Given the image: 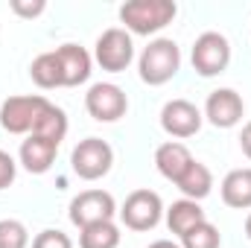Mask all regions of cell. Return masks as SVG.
I'll use <instances>...</instances> for the list:
<instances>
[{
	"instance_id": "1",
	"label": "cell",
	"mask_w": 251,
	"mask_h": 248,
	"mask_svg": "<svg viewBox=\"0 0 251 248\" xmlns=\"http://www.w3.org/2000/svg\"><path fill=\"white\" fill-rule=\"evenodd\" d=\"M176 15L178 6L173 0H128L120 6V21L128 35H155L173 24Z\"/></svg>"
},
{
	"instance_id": "2",
	"label": "cell",
	"mask_w": 251,
	"mask_h": 248,
	"mask_svg": "<svg viewBox=\"0 0 251 248\" xmlns=\"http://www.w3.org/2000/svg\"><path fill=\"white\" fill-rule=\"evenodd\" d=\"M178 70H181V50L173 38H152L137 59L140 79L152 88L167 85Z\"/></svg>"
},
{
	"instance_id": "3",
	"label": "cell",
	"mask_w": 251,
	"mask_h": 248,
	"mask_svg": "<svg viewBox=\"0 0 251 248\" xmlns=\"http://www.w3.org/2000/svg\"><path fill=\"white\" fill-rule=\"evenodd\" d=\"M70 167L82 181H100L114 167V149L102 137H85L70 152Z\"/></svg>"
},
{
	"instance_id": "4",
	"label": "cell",
	"mask_w": 251,
	"mask_h": 248,
	"mask_svg": "<svg viewBox=\"0 0 251 248\" xmlns=\"http://www.w3.org/2000/svg\"><path fill=\"white\" fill-rule=\"evenodd\" d=\"M164 201H161V196L155 193V190H134V193H128L123 201V207L117 210V216H120V222H123L128 231H137V234H143V231H152L161 219H164Z\"/></svg>"
},
{
	"instance_id": "5",
	"label": "cell",
	"mask_w": 251,
	"mask_h": 248,
	"mask_svg": "<svg viewBox=\"0 0 251 248\" xmlns=\"http://www.w3.org/2000/svg\"><path fill=\"white\" fill-rule=\"evenodd\" d=\"M190 59H193V67L199 76H204V79L219 76L231 64V41L222 32H201L193 44Z\"/></svg>"
},
{
	"instance_id": "6",
	"label": "cell",
	"mask_w": 251,
	"mask_h": 248,
	"mask_svg": "<svg viewBox=\"0 0 251 248\" xmlns=\"http://www.w3.org/2000/svg\"><path fill=\"white\" fill-rule=\"evenodd\" d=\"M50 99L41 94H21V97H9L0 105V125L9 134H32L38 114L44 111Z\"/></svg>"
},
{
	"instance_id": "7",
	"label": "cell",
	"mask_w": 251,
	"mask_h": 248,
	"mask_svg": "<svg viewBox=\"0 0 251 248\" xmlns=\"http://www.w3.org/2000/svg\"><path fill=\"white\" fill-rule=\"evenodd\" d=\"M94 62L108 73H123L134 62V41L123 26L105 29L94 44Z\"/></svg>"
},
{
	"instance_id": "8",
	"label": "cell",
	"mask_w": 251,
	"mask_h": 248,
	"mask_svg": "<svg viewBox=\"0 0 251 248\" xmlns=\"http://www.w3.org/2000/svg\"><path fill=\"white\" fill-rule=\"evenodd\" d=\"M85 111L97 123H117L128 111V97L114 82H97L85 94Z\"/></svg>"
},
{
	"instance_id": "9",
	"label": "cell",
	"mask_w": 251,
	"mask_h": 248,
	"mask_svg": "<svg viewBox=\"0 0 251 248\" xmlns=\"http://www.w3.org/2000/svg\"><path fill=\"white\" fill-rule=\"evenodd\" d=\"M117 216V201L105 190H82L70 201V222L76 228H88L94 222H108Z\"/></svg>"
},
{
	"instance_id": "10",
	"label": "cell",
	"mask_w": 251,
	"mask_h": 248,
	"mask_svg": "<svg viewBox=\"0 0 251 248\" xmlns=\"http://www.w3.org/2000/svg\"><path fill=\"white\" fill-rule=\"evenodd\" d=\"M204 123V114L190 102V99H170L164 108H161V128L176 137V140H184L193 137Z\"/></svg>"
},
{
	"instance_id": "11",
	"label": "cell",
	"mask_w": 251,
	"mask_h": 248,
	"mask_svg": "<svg viewBox=\"0 0 251 248\" xmlns=\"http://www.w3.org/2000/svg\"><path fill=\"white\" fill-rule=\"evenodd\" d=\"M246 114V102L234 88H219L204 102V120L216 128H234Z\"/></svg>"
},
{
	"instance_id": "12",
	"label": "cell",
	"mask_w": 251,
	"mask_h": 248,
	"mask_svg": "<svg viewBox=\"0 0 251 248\" xmlns=\"http://www.w3.org/2000/svg\"><path fill=\"white\" fill-rule=\"evenodd\" d=\"M59 146H62V143L47 140V137H41V134H26V140H24L21 149H18V161H21V167H24L26 173L44 175V173H50V167L56 164Z\"/></svg>"
},
{
	"instance_id": "13",
	"label": "cell",
	"mask_w": 251,
	"mask_h": 248,
	"mask_svg": "<svg viewBox=\"0 0 251 248\" xmlns=\"http://www.w3.org/2000/svg\"><path fill=\"white\" fill-rule=\"evenodd\" d=\"M56 59L62 64L64 88H76V85H85L91 79L94 59H91V53L82 44H62V47H56Z\"/></svg>"
},
{
	"instance_id": "14",
	"label": "cell",
	"mask_w": 251,
	"mask_h": 248,
	"mask_svg": "<svg viewBox=\"0 0 251 248\" xmlns=\"http://www.w3.org/2000/svg\"><path fill=\"white\" fill-rule=\"evenodd\" d=\"M190 164H193V155H190V149L181 140H167V143H161L155 149V167L173 184L184 175V170H187Z\"/></svg>"
},
{
	"instance_id": "15",
	"label": "cell",
	"mask_w": 251,
	"mask_h": 248,
	"mask_svg": "<svg viewBox=\"0 0 251 248\" xmlns=\"http://www.w3.org/2000/svg\"><path fill=\"white\" fill-rule=\"evenodd\" d=\"M222 201L234 210H251V167L231 170L222 178Z\"/></svg>"
},
{
	"instance_id": "16",
	"label": "cell",
	"mask_w": 251,
	"mask_h": 248,
	"mask_svg": "<svg viewBox=\"0 0 251 248\" xmlns=\"http://www.w3.org/2000/svg\"><path fill=\"white\" fill-rule=\"evenodd\" d=\"M164 216H167V228H170L178 240L187 234L193 225H199V222L207 219L204 210H201V204L193 201V198H178V201H173V204L164 210Z\"/></svg>"
},
{
	"instance_id": "17",
	"label": "cell",
	"mask_w": 251,
	"mask_h": 248,
	"mask_svg": "<svg viewBox=\"0 0 251 248\" xmlns=\"http://www.w3.org/2000/svg\"><path fill=\"white\" fill-rule=\"evenodd\" d=\"M176 187L184 193V198L201 201V198H207V196H210V190H213V175H210V170H207L201 161H196V158H193V164L184 170V175L176 181Z\"/></svg>"
},
{
	"instance_id": "18",
	"label": "cell",
	"mask_w": 251,
	"mask_h": 248,
	"mask_svg": "<svg viewBox=\"0 0 251 248\" xmlns=\"http://www.w3.org/2000/svg\"><path fill=\"white\" fill-rule=\"evenodd\" d=\"M29 76H32V82H35L38 88H44V91L64 88V82H62V64H59V59H56V50L35 56V59H32V64H29Z\"/></svg>"
},
{
	"instance_id": "19",
	"label": "cell",
	"mask_w": 251,
	"mask_h": 248,
	"mask_svg": "<svg viewBox=\"0 0 251 248\" xmlns=\"http://www.w3.org/2000/svg\"><path fill=\"white\" fill-rule=\"evenodd\" d=\"M117 246H120V228L114 225V219L79 228V248H117Z\"/></svg>"
},
{
	"instance_id": "20",
	"label": "cell",
	"mask_w": 251,
	"mask_h": 248,
	"mask_svg": "<svg viewBox=\"0 0 251 248\" xmlns=\"http://www.w3.org/2000/svg\"><path fill=\"white\" fill-rule=\"evenodd\" d=\"M32 134H41V137H47V140L62 143L64 134H67V114H64L59 105L47 102V105H44V111H41V114H38V120H35Z\"/></svg>"
},
{
	"instance_id": "21",
	"label": "cell",
	"mask_w": 251,
	"mask_h": 248,
	"mask_svg": "<svg viewBox=\"0 0 251 248\" xmlns=\"http://www.w3.org/2000/svg\"><path fill=\"white\" fill-rule=\"evenodd\" d=\"M181 248H219L222 246V234H219V228L213 225V222H199V225H193L187 234L181 237Z\"/></svg>"
},
{
	"instance_id": "22",
	"label": "cell",
	"mask_w": 251,
	"mask_h": 248,
	"mask_svg": "<svg viewBox=\"0 0 251 248\" xmlns=\"http://www.w3.org/2000/svg\"><path fill=\"white\" fill-rule=\"evenodd\" d=\"M29 231L18 219H0V248H26Z\"/></svg>"
},
{
	"instance_id": "23",
	"label": "cell",
	"mask_w": 251,
	"mask_h": 248,
	"mask_svg": "<svg viewBox=\"0 0 251 248\" xmlns=\"http://www.w3.org/2000/svg\"><path fill=\"white\" fill-rule=\"evenodd\" d=\"M32 248H73V240L64 231H59V228H47V231L35 234Z\"/></svg>"
},
{
	"instance_id": "24",
	"label": "cell",
	"mask_w": 251,
	"mask_h": 248,
	"mask_svg": "<svg viewBox=\"0 0 251 248\" xmlns=\"http://www.w3.org/2000/svg\"><path fill=\"white\" fill-rule=\"evenodd\" d=\"M9 6H12V12L18 18H29V21L38 18V15H44V9H47L44 0H12Z\"/></svg>"
},
{
	"instance_id": "25",
	"label": "cell",
	"mask_w": 251,
	"mask_h": 248,
	"mask_svg": "<svg viewBox=\"0 0 251 248\" xmlns=\"http://www.w3.org/2000/svg\"><path fill=\"white\" fill-rule=\"evenodd\" d=\"M15 175H18V164H15V158H12L9 152H3V149H0V190L12 187Z\"/></svg>"
},
{
	"instance_id": "26",
	"label": "cell",
	"mask_w": 251,
	"mask_h": 248,
	"mask_svg": "<svg viewBox=\"0 0 251 248\" xmlns=\"http://www.w3.org/2000/svg\"><path fill=\"white\" fill-rule=\"evenodd\" d=\"M240 146H243V155L251 161V120L243 125V134H240Z\"/></svg>"
},
{
	"instance_id": "27",
	"label": "cell",
	"mask_w": 251,
	"mask_h": 248,
	"mask_svg": "<svg viewBox=\"0 0 251 248\" xmlns=\"http://www.w3.org/2000/svg\"><path fill=\"white\" fill-rule=\"evenodd\" d=\"M149 248H181V246H178V243H173V240H155Z\"/></svg>"
},
{
	"instance_id": "28",
	"label": "cell",
	"mask_w": 251,
	"mask_h": 248,
	"mask_svg": "<svg viewBox=\"0 0 251 248\" xmlns=\"http://www.w3.org/2000/svg\"><path fill=\"white\" fill-rule=\"evenodd\" d=\"M246 237H249V240H251V213H249V216H246Z\"/></svg>"
}]
</instances>
